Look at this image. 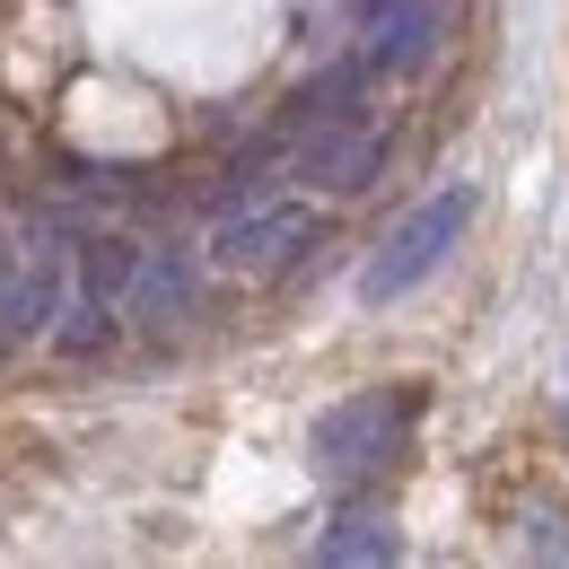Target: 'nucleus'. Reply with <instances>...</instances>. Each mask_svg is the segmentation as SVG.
Masks as SVG:
<instances>
[{
	"instance_id": "obj_1",
	"label": "nucleus",
	"mask_w": 569,
	"mask_h": 569,
	"mask_svg": "<svg viewBox=\"0 0 569 569\" xmlns=\"http://www.w3.org/2000/svg\"><path fill=\"white\" fill-rule=\"evenodd\" d=\"M421 412V395L403 386H368V395H342L333 412H316V438H307V465L325 491H359L368 473H386V456L403 447V429Z\"/></svg>"
},
{
	"instance_id": "obj_2",
	"label": "nucleus",
	"mask_w": 569,
	"mask_h": 569,
	"mask_svg": "<svg viewBox=\"0 0 569 569\" xmlns=\"http://www.w3.org/2000/svg\"><path fill=\"white\" fill-rule=\"evenodd\" d=\"M465 228H473V184H447V193H429L421 211H403L386 228V246L368 254V272H359V298L368 307H395V298H412V289L465 246Z\"/></svg>"
},
{
	"instance_id": "obj_3",
	"label": "nucleus",
	"mask_w": 569,
	"mask_h": 569,
	"mask_svg": "<svg viewBox=\"0 0 569 569\" xmlns=\"http://www.w3.org/2000/svg\"><path fill=\"white\" fill-rule=\"evenodd\" d=\"M307 246H316V202H298V193H263V202H237V211L211 228L202 263L228 272V281H272V272H289Z\"/></svg>"
},
{
	"instance_id": "obj_4",
	"label": "nucleus",
	"mask_w": 569,
	"mask_h": 569,
	"mask_svg": "<svg viewBox=\"0 0 569 569\" xmlns=\"http://www.w3.org/2000/svg\"><path fill=\"white\" fill-rule=\"evenodd\" d=\"M132 272H141V246L132 237H88L79 246V272H71V307H62V325H53V351H106L114 333H123V316H132Z\"/></svg>"
},
{
	"instance_id": "obj_6",
	"label": "nucleus",
	"mask_w": 569,
	"mask_h": 569,
	"mask_svg": "<svg viewBox=\"0 0 569 569\" xmlns=\"http://www.w3.org/2000/svg\"><path fill=\"white\" fill-rule=\"evenodd\" d=\"M193 254H176V246H141V272H132V325L149 333H167L184 307H193Z\"/></svg>"
},
{
	"instance_id": "obj_9",
	"label": "nucleus",
	"mask_w": 569,
	"mask_h": 569,
	"mask_svg": "<svg viewBox=\"0 0 569 569\" xmlns=\"http://www.w3.org/2000/svg\"><path fill=\"white\" fill-rule=\"evenodd\" d=\"M9 254H18V237H9V219H0V281H9Z\"/></svg>"
},
{
	"instance_id": "obj_5",
	"label": "nucleus",
	"mask_w": 569,
	"mask_h": 569,
	"mask_svg": "<svg viewBox=\"0 0 569 569\" xmlns=\"http://www.w3.org/2000/svg\"><path fill=\"white\" fill-rule=\"evenodd\" d=\"M71 272L79 246L62 228H27L18 254H9V281H0V342H53L62 307H71Z\"/></svg>"
},
{
	"instance_id": "obj_8",
	"label": "nucleus",
	"mask_w": 569,
	"mask_h": 569,
	"mask_svg": "<svg viewBox=\"0 0 569 569\" xmlns=\"http://www.w3.org/2000/svg\"><path fill=\"white\" fill-rule=\"evenodd\" d=\"M543 561H569V517H535V535H526Z\"/></svg>"
},
{
	"instance_id": "obj_7",
	"label": "nucleus",
	"mask_w": 569,
	"mask_h": 569,
	"mask_svg": "<svg viewBox=\"0 0 569 569\" xmlns=\"http://www.w3.org/2000/svg\"><path fill=\"white\" fill-rule=\"evenodd\" d=\"M316 561H395V535H386V517H342L316 543Z\"/></svg>"
},
{
	"instance_id": "obj_10",
	"label": "nucleus",
	"mask_w": 569,
	"mask_h": 569,
	"mask_svg": "<svg viewBox=\"0 0 569 569\" xmlns=\"http://www.w3.org/2000/svg\"><path fill=\"white\" fill-rule=\"evenodd\" d=\"M377 9H386V0H368V18H377Z\"/></svg>"
}]
</instances>
